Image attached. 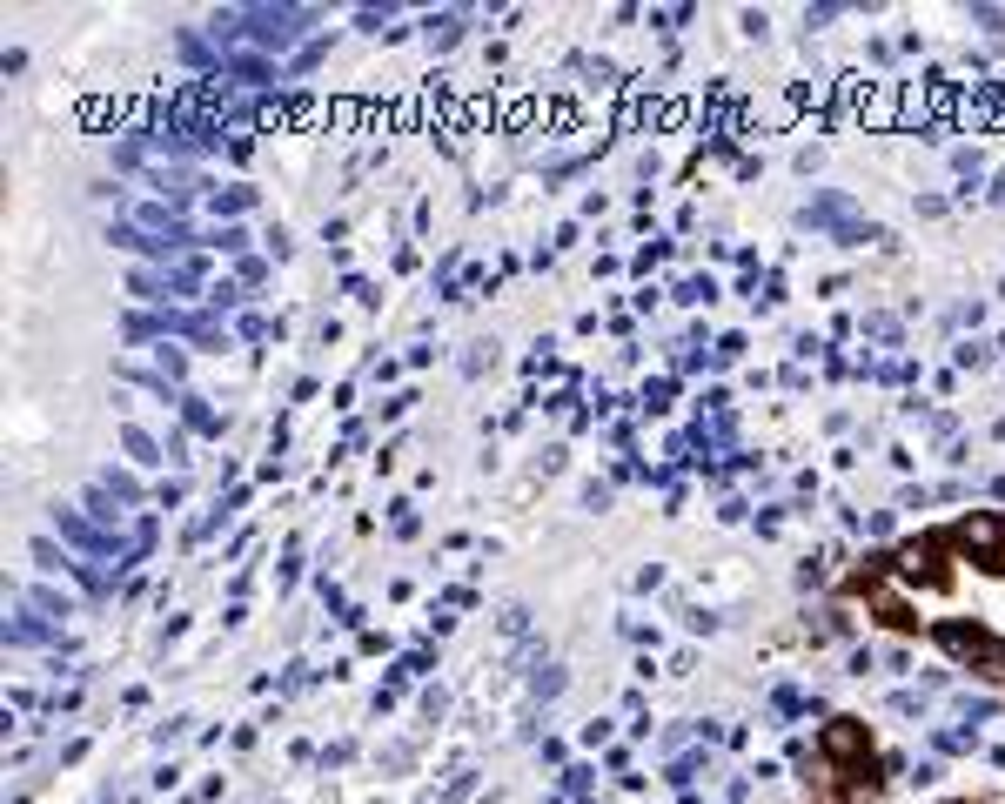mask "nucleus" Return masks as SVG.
Listing matches in <instances>:
<instances>
[{"instance_id": "f257e3e1", "label": "nucleus", "mask_w": 1005, "mask_h": 804, "mask_svg": "<svg viewBox=\"0 0 1005 804\" xmlns=\"http://www.w3.org/2000/svg\"><path fill=\"white\" fill-rule=\"evenodd\" d=\"M938 637H945V650H952V657H985V650H992V637H985L979 624H945Z\"/></svg>"}, {"instance_id": "f03ea898", "label": "nucleus", "mask_w": 1005, "mask_h": 804, "mask_svg": "<svg viewBox=\"0 0 1005 804\" xmlns=\"http://www.w3.org/2000/svg\"><path fill=\"white\" fill-rule=\"evenodd\" d=\"M825 751H831V758H858V751H865V724L838 717V724L825 731Z\"/></svg>"}]
</instances>
